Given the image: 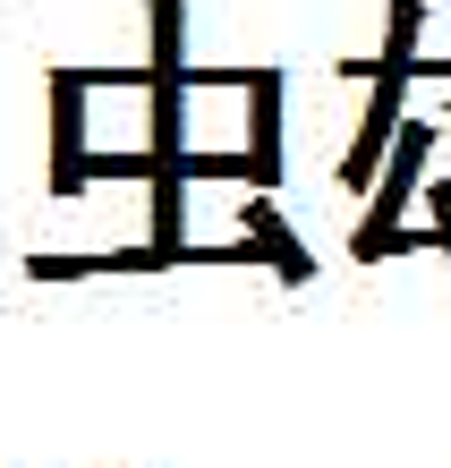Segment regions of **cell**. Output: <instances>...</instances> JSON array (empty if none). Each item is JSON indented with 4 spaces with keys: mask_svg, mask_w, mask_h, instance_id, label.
Masks as SVG:
<instances>
[{
    "mask_svg": "<svg viewBox=\"0 0 451 468\" xmlns=\"http://www.w3.org/2000/svg\"><path fill=\"white\" fill-rule=\"evenodd\" d=\"M426 154H435V120H401V136H392L375 187H366V222L349 230V256H358V264H383L392 247H401V222H409V197H417Z\"/></svg>",
    "mask_w": 451,
    "mask_h": 468,
    "instance_id": "obj_1",
    "label": "cell"
},
{
    "mask_svg": "<svg viewBox=\"0 0 451 468\" xmlns=\"http://www.w3.org/2000/svg\"><path fill=\"white\" fill-rule=\"evenodd\" d=\"M86 94L94 77L86 69H51V197H77V162H86Z\"/></svg>",
    "mask_w": 451,
    "mask_h": 468,
    "instance_id": "obj_2",
    "label": "cell"
},
{
    "mask_svg": "<svg viewBox=\"0 0 451 468\" xmlns=\"http://www.w3.org/2000/svg\"><path fill=\"white\" fill-rule=\"evenodd\" d=\"M426 213H435V239H443V256H451V179L426 187Z\"/></svg>",
    "mask_w": 451,
    "mask_h": 468,
    "instance_id": "obj_5",
    "label": "cell"
},
{
    "mask_svg": "<svg viewBox=\"0 0 451 468\" xmlns=\"http://www.w3.org/2000/svg\"><path fill=\"white\" fill-rule=\"evenodd\" d=\"M239 230H256V239H264V264H273V272H281L290 290H306V282H316V256H306V247H298V230H290V222L273 213V197H247Z\"/></svg>",
    "mask_w": 451,
    "mask_h": 468,
    "instance_id": "obj_4",
    "label": "cell"
},
{
    "mask_svg": "<svg viewBox=\"0 0 451 468\" xmlns=\"http://www.w3.org/2000/svg\"><path fill=\"white\" fill-rule=\"evenodd\" d=\"M281 69H247V162L256 187H281Z\"/></svg>",
    "mask_w": 451,
    "mask_h": 468,
    "instance_id": "obj_3",
    "label": "cell"
}]
</instances>
